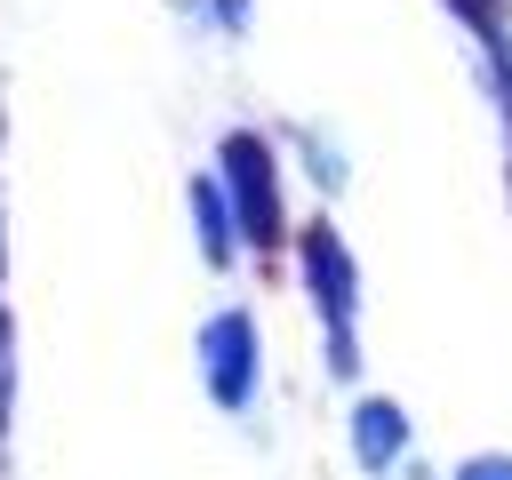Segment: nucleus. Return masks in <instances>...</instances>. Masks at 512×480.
I'll return each instance as SVG.
<instances>
[{
    "label": "nucleus",
    "instance_id": "nucleus-1",
    "mask_svg": "<svg viewBox=\"0 0 512 480\" xmlns=\"http://www.w3.org/2000/svg\"><path fill=\"white\" fill-rule=\"evenodd\" d=\"M224 192H232L240 240L272 248V240H280V184H272V152H264V136H232V144H224Z\"/></svg>",
    "mask_w": 512,
    "mask_h": 480
},
{
    "label": "nucleus",
    "instance_id": "nucleus-2",
    "mask_svg": "<svg viewBox=\"0 0 512 480\" xmlns=\"http://www.w3.org/2000/svg\"><path fill=\"white\" fill-rule=\"evenodd\" d=\"M200 368H208V392L224 408H248L256 400V320L248 312H216L200 328Z\"/></svg>",
    "mask_w": 512,
    "mask_h": 480
},
{
    "label": "nucleus",
    "instance_id": "nucleus-3",
    "mask_svg": "<svg viewBox=\"0 0 512 480\" xmlns=\"http://www.w3.org/2000/svg\"><path fill=\"white\" fill-rule=\"evenodd\" d=\"M304 272H312V304L328 312V344H336V368H352V256L336 232H312L304 240Z\"/></svg>",
    "mask_w": 512,
    "mask_h": 480
},
{
    "label": "nucleus",
    "instance_id": "nucleus-4",
    "mask_svg": "<svg viewBox=\"0 0 512 480\" xmlns=\"http://www.w3.org/2000/svg\"><path fill=\"white\" fill-rule=\"evenodd\" d=\"M352 448H360V464L384 472V464L408 448V416H400L392 400H360V408H352Z\"/></svg>",
    "mask_w": 512,
    "mask_h": 480
},
{
    "label": "nucleus",
    "instance_id": "nucleus-5",
    "mask_svg": "<svg viewBox=\"0 0 512 480\" xmlns=\"http://www.w3.org/2000/svg\"><path fill=\"white\" fill-rule=\"evenodd\" d=\"M192 216H200V248H208V264H224V256H232V232H240L224 176H200V184H192Z\"/></svg>",
    "mask_w": 512,
    "mask_h": 480
},
{
    "label": "nucleus",
    "instance_id": "nucleus-6",
    "mask_svg": "<svg viewBox=\"0 0 512 480\" xmlns=\"http://www.w3.org/2000/svg\"><path fill=\"white\" fill-rule=\"evenodd\" d=\"M456 480H512V456H472Z\"/></svg>",
    "mask_w": 512,
    "mask_h": 480
}]
</instances>
